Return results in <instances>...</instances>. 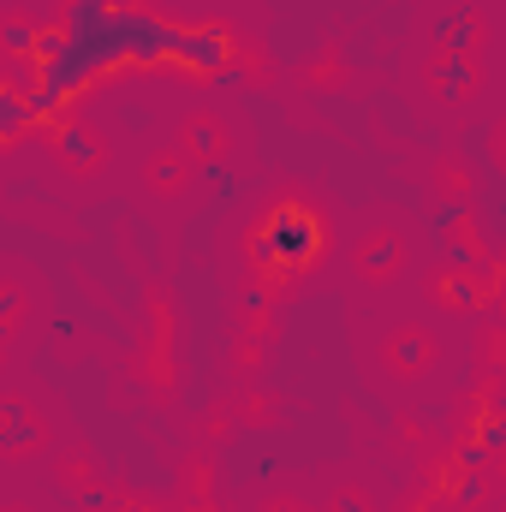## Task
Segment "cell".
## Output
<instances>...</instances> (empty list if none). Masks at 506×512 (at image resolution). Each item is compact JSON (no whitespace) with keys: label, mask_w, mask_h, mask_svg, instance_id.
<instances>
[{"label":"cell","mask_w":506,"mask_h":512,"mask_svg":"<svg viewBox=\"0 0 506 512\" xmlns=\"http://www.w3.org/2000/svg\"><path fill=\"white\" fill-rule=\"evenodd\" d=\"M393 364H399V370H417V364H423V334H399V340H393Z\"/></svg>","instance_id":"obj_11"},{"label":"cell","mask_w":506,"mask_h":512,"mask_svg":"<svg viewBox=\"0 0 506 512\" xmlns=\"http://www.w3.org/2000/svg\"><path fill=\"white\" fill-rule=\"evenodd\" d=\"M435 84H441V96H447V102H459V96L471 90V66H465V54H447V60H441V72H435Z\"/></svg>","instance_id":"obj_6"},{"label":"cell","mask_w":506,"mask_h":512,"mask_svg":"<svg viewBox=\"0 0 506 512\" xmlns=\"http://www.w3.org/2000/svg\"><path fill=\"white\" fill-rule=\"evenodd\" d=\"M173 66H179V72H197V78H215L221 66H233V42H227L221 30H185V24H179Z\"/></svg>","instance_id":"obj_3"},{"label":"cell","mask_w":506,"mask_h":512,"mask_svg":"<svg viewBox=\"0 0 506 512\" xmlns=\"http://www.w3.org/2000/svg\"><path fill=\"white\" fill-rule=\"evenodd\" d=\"M60 155H66V161H78V167H90V161H96V137H90V131H78V126H60Z\"/></svg>","instance_id":"obj_9"},{"label":"cell","mask_w":506,"mask_h":512,"mask_svg":"<svg viewBox=\"0 0 506 512\" xmlns=\"http://www.w3.org/2000/svg\"><path fill=\"white\" fill-rule=\"evenodd\" d=\"M36 126L30 120V102L12 90V84H0V143H12V137H24V131Z\"/></svg>","instance_id":"obj_4"},{"label":"cell","mask_w":506,"mask_h":512,"mask_svg":"<svg viewBox=\"0 0 506 512\" xmlns=\"http://www.w3.org/2000/svg\"><path fill=\"white\" fill-rule=\"evenodd\" d=\"M36 36H42V30H36V24H24V18H6V24H0V48H6V54H18V60H30V54H36Z\"/></svg>","instance_id":"obj_7"},{"label":"cell","mask_w":506,"mask_h":512,"mask_svg":"<svg viewBox=\"0 0 506 512\" xmlns=\"http://www.w3.org/2000/svg\"><path fill=\"white\" fill-rule=\"evenodd\" d=\"M173 179H179V155H161L155 161V185H173Z\"/></svg>","instance_id":"obj_14"},{"label":"cell","mask_w":506,"mask_h":512,"mask_svg":"<svg viewBox=\"0 0 506 512\" xmlns=\"http://www.w3.org/2000/svg\"><path fill=\"white\" fill-rule=\"evenodd\" d=\"M239 304H245L251 316H262V304H268V292H262V286H245V298H239Z\"/></svg>","instance_id":"obj_16"},{"label":"cell","mask_w":506,"mask_h":512,"mask_svg":"<svg viewBox=\"0 0 506 512\" xmlns=\"http://www.w3.org/2000/svg\"><path fill=\"white\" fill-rule=\"evenodd\" d=\"M501 441H506V423H501V417H483V423H477V447H483V453H495Z\"/></svg>","instance_id":"obj_12"},{"label":"cell","mask_w":506,"mask_h":512,"mask_svg":"<svg viewBox=\"0 0 506 512\" xmlns=\"http://www.w3.org/2000/svg\"><path fill=\"white\" fill-rule=\"evenodd\" d=\"M358 262H364L370 274H387V268L399 262V239H370V251L358 256Z\"/></svg>","instance_id":"obj_10"},{"label":"cell","mask_w":506,"mask_h":512,"mask_svg":"<svg viewBox=\"0 0 506 512\" xmlns=\"http://www.w3.org/2000/svg\"><path fill=\"white\" fill-rule=\"evenodd\" d=\"M447 298H459V304H471V298H477V286H471V280H459V274H453V280H447Z\"/></svg>","instance_id":"obj_15"},{"label":"cell","mask_w":506,"mask_h":512,"mask_svg":"<svg viewBox=\"0 0 506 512\" xmlns=\"http://www.w3.org/2000/svg\"><path fill=\"white\" fill-rule=\"evenodd\" d=\"M483 459H489V453H483V447H477V441H471V447H459V465H465V471H477V465H483Z\"/></svg>","instance_id":"obj_17"},{"label":"cell","mask_w":506,"mask_h":512,"mask_svg":"<svg viewBox=\"0 0 506 512\" xmlns=\"http://www.w3.org/2000/svg\"><path fill=\"white\" fill-rule=\"evenodd\" d=\"M215 84H221V90H245V66H221Z\"/></svg>","instance_id":"obj_13"},{"label":"cell","mask_w":506,"mask_h":512,"mask_svg":"<svg viewBox=\"0 0 506 512\" xmlns=\"http://www.w3.org/2000/svg\"><path fill=\"white\" fill-rule=\"evenodd\" d=\"M24 102H30V120H36V126H66V102H72V96H60V90H48V84H30Z\"/></svg>","instance_id":"obj_5"},{"label":"cell","mask_w":506,"mask_h":512,"mask_svg":"<svg viewBox=\"0 0 506 512\" xmlns=\"http://www.w3.org/2000/svg\"><path fill=\"white\" fill-rule=\"evenodd\" d=\"M471 42H477V18H471V12H459V18H441V48H447V54H465Z\"/></svg>","instance_id":"obj_8"},{"label":"cell","mask_w":506,"mask_h":512,"mask_svg":"<svg viewBox=\"0 0 506 512\" xmlns=\"http://www.w3.org/2000/svg\"><path fill=\"white\" fill-rule=\"evenodd\" d=\"M60 54L48 66H36V84L60 90V96H78L90 90L108 66H161L173 60V42H179V24L167 18H149L143 6H102V0H72L66 6V24H60Z\"/></svg>","instance_id":"obj_1"},{"label":"cell","mask_w":506,"mask_h":512,"mask_svg":"<svg viewBox=\"0 0 506 512\" xmlns=\"http://www.w3.org/2000/svg\"><path fill=\"white\" fill-rule=\"evenodd\" d=\"M102 6H114V12H120V6H137V0H102Z\"/></svg>","instance_id":"obj_19"},{"label":"cell","mask_w":506,"mask_h":512,"mask_svg":"<svg viewBox=\"0 0 506 512\" xmlns=\"http://www.w3.org/2000/svg\"><path fill=\"white\" fill-rule=\"evenodd\" d=\"M251 251L262 268L292 274V268H304V262L322 256V221L310 209H298V203H280V209H268V227L251 239Z\"/></svg>","instance_id":"obj_2"},{"label":"cell","mask_w":506,"mask_h":512,"mask_svg":"<svg viewBox=\"0 0 506 512\" xmlns=\"http://www.w3.org/2000/svg\"><path fill=\"white\" fill-rule=\"evenodd\" d=\"M12 316H18V292H0V334H6Z\"/></svg>","instance_id":"obj_18"},{"label":"cell","mask_w":506,"mask_h":512,"mask_svg":"<svg viewBox=\"0 0 506 512\" xmlns=\"http://www.w3.org/2000/svg\"><path fill=\"white\" fill-rule=\"evenodd\" d=\"M274 512H298V507H274Z\"/></svg>","instance_id":"obj_20"}]
</instances>
